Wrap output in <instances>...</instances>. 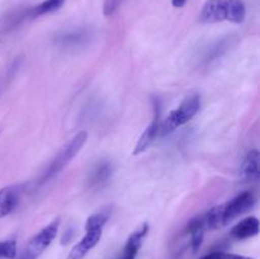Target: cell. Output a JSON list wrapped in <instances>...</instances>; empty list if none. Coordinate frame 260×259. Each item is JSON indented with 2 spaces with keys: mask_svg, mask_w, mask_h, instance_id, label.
Listing matches in <instances>:
<instances>
[{
  "mask_svg": "<svg viewBox=\"0 0 260 259\" xmlns=\"http://www.w3.org/2000/svg\"><path fill=\"white\" fill-rule=\"evenodd\" d=\"M200 108V95L194 94V95H190L188 96V98H185L184 101H183V103L180 104L177 109L170 112L169 116L160 123L157 136H167V135L175 131L178 127H182L183 124L188 123V122L198 113Z\"/></svg>",
  "mask_w": 260,
  "mask_h": 259,
  "instance_id": "3",
  "label": "cell"
},
{
  "mask_svg": "<svg viewBox=\"0 0 260 259\" xmlns=\"http://www.w3.org/2000/svg\"><path fill=\"white\" fill-rule=\"evenodd\" d=\"M66 0H43L41 4L36 5L32 9L28 12V15L32 18L41 17V15L50 14V13L56 12V10L60 9L63 4H65Z\"/></svg>",
  "mask_w": 260,
  "mask_h": 259,
  "instance_id": "14",
  "label": "cell"
},
{
  "mask_svg": "<svg viewBox=\"0 0 260 259\" xmlns=\"http://www.w3.org/2000/svg\"><path fill=\"white\" fill-rule=\"evenodd\" d=\"M200 259H254V258H250V256H245V255H239V254L215 251V253L207 254V255L202 256V258Z\"/></svg>",
  "mask_w": 260,
  "mask_h": 259,
  "instance_id": "17",
  "label": "cell"
},
{
  "mask_svg": "<svg viewBox=\"0 0 260 259\" xmlns=\"http://www.w3.org/2000/svg\"><path fill=\"white\" fill-rule=\"evenodd\" d=\"M205 220H203V215L198 216V217L193 218L189 221L187 226V231L190 235V244H192L193 251H197L200 249L201 244L203 241V236H205Z\"/></svg>",
  "mask_w": 260,
  "mask_h": 259,
  "instance_id": "13",
  "label": "cell"
},
{
  "mask_svg": "<svg viewBox=\"0 0 260 259\" xmlns=\"http://www.w3.org/2000/svg\"><path fill=\"white\" fill-rule=\"evenodd\" d=\"M147 233H149V225L147 223H144L139 230L132 233L129 238L127 239L126 244H124V248L122 250L119 259H136L137 253H139L140 248L142 245V241H144Z\"/></svg>",
  "mask_w": 260,
  "mask_h": 259,
  "instance_id": "9",
  "label": "cell"
},
{
  "mask_svg": "<svg viewBox=\"0 0 260 259\" xmlns=\"http://www.w3.org/2000/svg\"><path fill=\"white\" fill-rule=\"evenodd\" d=\"M259 234V221L256 217H246L231 229V236L238 240L253 238Z\"/></svg>",
  "mask_w": 260,
  "mask_h": 259,
  "instance_id": "12",
  "label": "cell"
},
{
  "mask_svg": "<svg viewBox=\"0 0 260 259\" xmlns=\"http://www.w3.org/2000/svg\"><path fill=\"white\" fill-rule=\"evenodd\" d=\"M109 216H111V211L109 210H104L101 211V212L94 213V215H91L90 217H88V220H86L85 229H103L104 225L107 223V221L109 220Z\"/></svg>",
  "mask_w": 260,
  "mask_h": 259,
  "instance_id": "15",
  "label": "cell"
},
{
  "mask_svg": "<svg viewBox=\"0 0 260 259\" xmlns=\"http://www.w3.org/2000/svg\"><path fill=\"white\" fill-rule=\"evenodd\" d=\"M122 0H104L103 4V14L106 18L112 17L114 13L117 12V9L121 5Z\"/></svg>",
  "mask_w": 260,
  "mask_h": 259,
  "instance_id": "18",
  "label": "cell"
},
{
  "mask_svg": "<svg viewBox=\"0 0 260 259\" xmlns=\"http://www.w3.org/2000/svg\"><path fill=\"white\" fill-rule=\"evenodd\" d=\"M86 139H88V135H86L85 131L79 132L78 135L73 137L70 142L58 152L57 156L51 161V164L48 165L47 169L43 173L42 178H41V183H45L47 180H50L51 178L55 177L56 174L61 172L76 155L79 154V151L81 150V147L84 146V144L86 142Z\"/></svg>",
  "mask_w": 260,
  "mask_h": 259,
  "instance_id": "4",
  "label": "cell"
},
{
  "mask_svg": "<svg viewBox=\"0 0 260 259\" xmlns=\"http://www.w3.org/2000/svg\"><path fill=\"white\" fill-rule=\"evenodd\" d=\"M86 36L84 33H73V35H68L62 38L63 46L66 45H78L79 42H81L83 40H85Z\"/></svg>",
  "mask_w": 260,
  "mask_h": 259,
  "instance_id": "19",
  "label": "cell"
},
{
  "mask_svg": "<svg viewBox=\"0 0 260 259\" xmlns=\"http://www.w3.org/2000/svg\"><path fill=\"white\" fill-rule=\"evenodd\" d=\"M246 8L243 0H207L200 14L201 23L231 22L240 24L245 20Z\"/></svg>",
  "mask_w": 260,
  "mask_h": 259,
  "instance_id": "2",
  "label": "cell"
},
{
  "mask_svg": "<svg viewBox=\"0 0 260 259\" xmlns=\"http://www.w3.org/2000/svg\"><path fill=\"white\" fill-rule=\"evenodd\" d=\"M154 118H152L151 123L146 127L144 132H142L141 137L139 139L137 144L135 145V149H134V155H139L141 152H144L150 145L152 144L155 139L157 137V134H159V126H160V112L157 106H155L154 109Z\"/></svg>",
  "mask_w": 260,
  "mask_h": 259,
  "instance_id": "7",
  "label": "cell"
},
{
  "mask_svg": "<svg viewBox=\"0 0 260 259\" xmlns=\"http://www.w3.org/2000/svg\"><path fill=\"white\" fill-rule=\"evenodd\" d=\"M58 226H60V218H55L47 226H45L40 233L36 234L24 246L19 259H37L56 238Z\"/></svg>",
  "mask_w": 260,
  "mask_h": 259,
  "instance_id": "5",
  "label": "cell"
},
{
  "mask_svg": "<svg viewBox=\"0 0 260 259\" xmlns=\"http://www.w3.org/2000/svg\"><path fill=\"white\" fill-rule=\"evenodd\" d=\"M187 3V0H172V4L174 8H183Z\"/></svg>",
  "mask_w": 260,
  "mask_h": 259,
  "instance_id": "20",
  "label": "cell"
},
{
  "mask_svg": "<svg viewBox=\"0 0 260 259\" xmlns=\"http://www.w3.org/2000/svg\"><path fill=\"white\" fill-rule=\"evenodd\" d=\"M113 174V167L109 161H101L95 165L89 177V185L93 189H99L104 187L111 180Z\"/></svg>",
  "mask_w": 260,
  "mask_h": 259,
  "instance_id": "11",
  "label": "cell"
},
{
  "mask_svg": "<svg viewBox=\"0 0 260 259\" xmlns=\"http://www.w3.org/2000/svg\"><path fill=\"white\" fill-rule=\"evenodd\" d=\"M20 198L19 185H8L0 189V218L10 215L18 206Z\"/></svg>",
  "mask_w": 260,
  "mask_h": 259,
  "instance_id": "8",
  "label": "cell"
},
{
  "mask_svg": "<svg viewBox=\"0 0 260 259\" xmlns=\"http://www.w3.org/2000/svg\"><path fill=\"white\" fill-rule=\"evenodd\" d=\"M259 160L260 155L256 149L250 150L244 157L240 168V177L248 182H255L259 179Z\"/></svg>",
  "mask_w": 260,
  "mask_h": 259,
  "instance_id": "10",
  "label": "cell"
},
{
  "mask_svg": "<svg viewBox=\"0 0 260 259\" xmlns=\"http://www.w3.org/2000/svg\"><path fill=\"white\" fill-rule=\"evenodd\" d=\"M17 255V241L10 240L0 241V258L14 259Z\"/></svg>",
  "mask_w": 260,
  "mask_h": 259,
  "instance_id": "16",
  "label": "cell"
},
{
  "mask_svg": "<svg viewBox=\"0 0 260 259\" xmlns=\"http://www.w3.org/2000/svg\"><path fill=\"white\" fill-rule=\"evenodd\" d=\"M255 202L256 200L253 193L244 192L223 205L211 208L203 215L206 229L217 230V229L225 228L236 217L250 211L255 206Z\"/></svg>",
  "mask_w": 260,
  "mask_h": 259,
  "instance_id": "1",
  "label": "cell"
},
{
  "mask_svg": "<svg viewBox=\"0 0 260 259\" xmlns=\"http://www.w3.org/2000/svg\"><path fill=\"white\" fill-rule=\"evenodd\" d=\"M102 234H103V229L101 228L85 229V235L71 249L66 259H83L101 241Z\"/></svg>",
  "mask_w": 260,
  "mask_h": 259,
  "instance_id": "6",
  "label": "cell"
}]
</instances>
